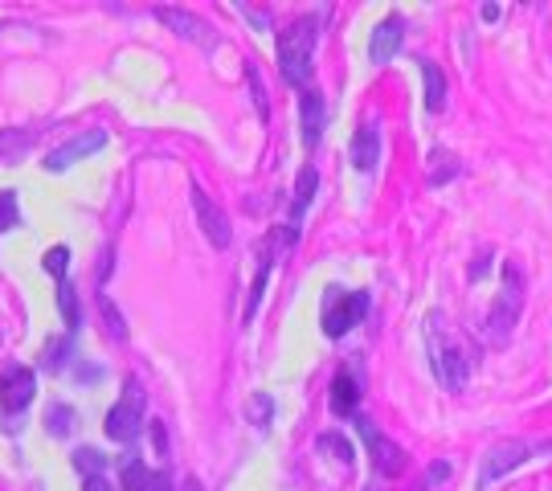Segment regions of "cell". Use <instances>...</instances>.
<instances>
[{"mask_svg": "<svg viewBox=\"0 0 552 491\" xmlns=\"http://www.w3.org/2000/svg\"><path fill=\"white\" fill-rule=\"evenodd\" d=\"M426 348H429V365H434L438 385L450 389V393H458L462 385H467V376H470V356H467V348H462V340L446 336L442 311H434L429 324H426Z\"/></svg>", "mask_w": 552, "mask_h": 491, "instance_id": "obj_1", "label": "cell"}, {"mask_svg": "<svg viewBox=\"0 0 552 491\" xmlns=\"http://www.w3.org/2000/svg\"><path fill=\"white\" fill-rule=\"evenodd\" d=\"M311 54H315V16H295V21L279 33V70L291 86L307 90Z\"/></svg>", "mask_w": 552, "mask_h": 491, "instance_id": "obj_2", "label": "cell"}, {"mask_svg": "<svg viewBox=\"0 0 552 491\" xmlns=\"http://www.w3.org/2000/svg\"><path fill=\"white\" fill-rule=\"evenodd\" d=\"M143 409H148V401H143L140 381L132 376V381L123 385V397L111 406L107 422H103L107 438L111 442H135V438H140V430H143Z\"/></svg>", "mask_w": 552, "mask_h": 491, "instance_id": "obj_3", "label": "cell"}, {"mask_svg": "<svg viewBox=\"0 0 552 491\" xmlns=\"http://www.w3.org/2000/svg\"><path fill=\"white\" fill-rule=\"evenodd\" d=\"M356 430L364 434V442H369V455H372V466H377V475H401L405 471V450L397 446L393 438H385V434L372 426V417H364V414H356Z\"/></svg>", "mask_w": 552, "mask_h": 491, "instance_id": "obj_4", "label": "cell"}, {"mask_svg": "<svg viewBox=\"0 0 552 491\" xmlns=\"http://www.w3.org/2000/svg\"><path fill=\"white\" fill-rule=\"evenodd\" d=\"M536 450L540 446H527V442H499V446H491L483 455V466H478V483H495V479H503V475H511L519 463H527Z\"/></svg>", "mask_w": 552, "mask_h": 491, "instance_id": "obj_5", "label": "cell"}, {"mask_svg": "<svg viewBox=\"0 0 552 491\" xmlns=\"http://www.w3.org/2000/svg\"><path fill=\"white\" fill-rule=\"evenodd\" d=\"M364 311H369V291L344 295V303H331V299H328V311H323V336L340 340L344 332H352V327L360 324Z\"/></svg>", "mask_w": 552, "mask_h": 491, "instance_id": "obj_6", "label": "cell"}, {"mask_svg": "<svg viewBox=\"0 0 552 491\" xmlns=\"http://www.w3.org/2000/svg\"><path fill=\"white\" fill-rule=\"evenodd\" d=\"M503 295H499V303H495V316H491V332L495 336H503V332H511V324H516V316H519V299H524V283H519V270H516V262H508L503 266Z\"/></svg>", "mask_w": 552, "mask_h": 491, "instance_id": "obj_7", "label": "cell"}, {"mask_svg": "<svg viewBox=\"0 0 552 491\" xmlns=\"http://www.w3.org/2000/svg\"><path fill=\"white\" fill-rule=\"evenodd\" d=\"M192 209H197V221L201 229H205V237L213 242V250H225L230 246V221H225V213L217 209V201H209V193L201 185H192Z\"/></svg>", "mask_w": 552, "mask_h": 491, "instance_id": "obj_8", "label": "cell"}, {"mask_svg": "<svg viewBox=\"0 0 552 491\" xmlns=\"http://www.w3.org/2000/svg\"><path fill=\"white\" fill-rule=\"evenodd\" d=\"M99 147H107V131H83V135H74L70 144H62L58 152L45 155V172H66L74 160H83V155H94Z\"/></svg>", "mask_w": 552, "mask_h": 491, "instance_id": "obj_9", "label": "cell"}, {"mask_svg": "<svg viewBox=\"0 0 552 491\" xmlns=\"http://www.w3.org/2000/svg\"><path fill=\"white\" fill-rule=\"evenodd\" d=\"M34 393H37V376L29 373V368H9V373H0V409L17 414V409H25L29 401H34Z\"/></svg>", "mask_w": 552, "mask_h": 491, "instance_id": "obj_10", "label": "cell"}, {"mask_svg": "<svg viewBox=\"0 0 552 491\" xmlns=\"http://www.w3.org/2000/svg\"><path fill=\"white\" fill-rule=\"evenodd\" d=\"M401 41H405V21L401 16H385V21L372 29V37H369V57H372V65H385L389 57L401 49Z\"/></svg>", "mask_w": 552, "mask_h": 491, "instance_id": "obj_11", "label": "cell"}, {"mask_svg": "<svg viewBox=\"0 0 552 491\" xmlns=\"http://www.w3.org/2000/svg\"><path fill=\"white\" fill-rule=\"evenodd\" d=\"M299 111H303V144L315 147L323 139V123H328V115H323V95L320 90H303L299 95Z\"/></svg>", "mask_w": 552, "mask_h": 491, "instance_id": "obj_12", "label": "cell"}, {"mask_svg": "<svg viewBox=\"0 0 552 491\" xmlns=\"http://www.w3.org/2000/svg\"><path fill=\"white\" fill-rule=\"evenodd\" d=\"M356 406H360V381H356L352 373H344V368H340L336 381H331V414L356 417V414H360Z\"/></svg>", "mask_w": 552, "mask_h": 491, "instance_id": "obj_13", "label": "cell"}, {"mask_svg": "<svg viewBox=\"0 0 552 491\" xmlns=\"http://www.w3.org/2000/svg\"><path fill=\"white\" fill-rule=\"evenodd\" d=\"M377 155H380L377 127H360V131L352 135V144H348V160H352V168L372 172V168H377Z\"/></svg>", "mask_w": 552, "mask_h": 491, "instance_id": "obj_14", "label": "cell"}, {"mask_svg": "<svg viewBox=\"0 0 552 491\" xmlns=\"http://www.w3.org/2000/svg\"><path fill=\"white\" fill-rule=\"evenodd\" d=\"M160 21L168 25V29H176L181 37H192V41H201V45H213V33L205 29V25L197 21L192 13H184V8H160Z\"/></svg>", "mask_w": 552, "mask_h": 491, "instance_id": "obj_15", "label": "cell"}, {"mask_svg": "<svg viewBox=\"0 0 552 491\" xmlns=\"http://www.w3.org/2000/svg\"><path fill=\"white\" fill-rule=\"evenodd\" d=\"M421 74H426V111L438 115L446 106V74L438 62H421Z\"/></svg>", "mask_w": 552, "mask_h": 491, "instance_id": "obj_16", "label": "cell"}, {"mask_svg": "<svg viewBox=\"0 0 552 491\" xmlns=\"http://www.w3.org/2000/svg\"><path fill=\"white\" fill-rule=\"evenodd\" d=\"M315 188H320V172L307 164V168L299 172V180H295V205H291V221H303V209L311 205Z\"/></svg>", "mask_w": 552, "mask_h": 491, "instance_id": "obj_17", "label": "cell"}, {"mask_svg": "<svg viewBox=\"0 0 552 491\" xmlns=\"http://www.w3.org/2000/svg\"><path fill=\"white\" fill-rule=\"evenodd\" d=\"M271 262H274L271 246H258V275H254V291H250V299H246V324L254 319L258 299H262V291H266V278H271Z\"/></svg>", "mask_w": 552, "mask_h": 491, "instance_id": "obj_18", "label": "cell"}, {"mask_svg": "<svg viewBox=\"0 0 552 491\" xmlns=\"http://www.w3.org/2000/svg\"><path fill=\"white\" fill-rule=\"evenodd\" d=\"M58 307H62V319H66L70 332H78L83 327V307H78V295H74L70 278H58Z\"/></svg>", "mask_w": 552, "mask_h": 491, "instance_id": "obj_19", "label": "cell"}, {"mask_svg": "<svg viewBox=\"0 0 552 491\" xmlns=\"http://www.w3.org/2000/svg\"><path fill=\"white\" fill-rule=\"evenodd\" d=\"M70 352H74V340H70V336H50V340H45V352H42V365L50 368V373H58Z\"/></svg>", "mask_w": 552, "mask_h": 491, "instance_id": "obj_20", "label": "cell"}, {"mask_svg": "<svg viewBox=\"0 0 552 491\" xmlns=\"http://www.w3.org/2000/svg\"><path fill=\"white\" fill-rule=\"evenodd\" d=\"M29 147V131H0V160H21Z\"/></svg>", "mask_w": 552, "mask_h": 491, "instance_id": "obj_21", "label": "cell"}, {"mask_svg": "<svg viewBox=\"0 0 552 491\" xmlns=\"http://www.w3.org/2000/svg\"><path fill=\"white\" fill-rule=\"evenodd\" d=\"M45 430H50L54 438H70V430H74V409H70V406H54L50 417H45Z\"/></svg>", "mask_w": 552, "mask_h": 491, "instance_id": "obj_22", "label": "cell"}, {"mask_svg": "<svg viewBox=\"0 0 552 491\" xmlns=\"http://www.w3.org/2000/svg\"><path fill=\"white\" fill-rule=\"evenodd\" d=\"M152 475H156V471H148L143 463H127L123 466V491H148Z\"/></svg>", "mask_w": 552, "mask_h": 491, "instance_id": "obj_23", "label": "cell"}, {"mask_svg": "<svg viewBox=\"0 0 552 491\" xmlns=\"http://www.w3.org/2000/svg\"><path fill=\"white\" fill-rule=\"evenodd\" d=\"M271 409H274V397H271V393H254V397L246 401V417H250L254 426H266V422H271Z\"/></svg>", "mask_w": 552, "mask_h": 491, "instance_id": "obj_24", "label": "cell"}, {"mask_svg": "<svg viewBox=\"0 0 552 491\" xmlns=\"http://www.w3.org/2000/svg\"><path fill=\"white\" fill-rule=\"evenodd\" d=\"M21 221V209H17V193L13 188H0V234L13 229Z\"/></svg>", "mask_w": 552, "mask_h": 491, "instance_id": "obj_25", "label": "cell"}, {"mask_svg": "<svg viewBox=\"0 0 552 491\" xmlns=\"http://www.w3.org/2000/svg\"><path fill=\"white\" fill-rule=\"evenodd\" d=\"M74 466H78L83 475H103V466H107V455H99V450L83 446V450H74Z\"/></svg>", "mask_w": 552, "mask_h": 491, "instance_id": "obj_26", "label": "cell"}, {"mask_svg": "<svg viewBox=\"0 0 552 491\" xmlns=\"http://www.w3.org/2000/svg\"><path fill=\"white\" fill-rule=\"evenodd\" d=\"M42 266L50 270L54 278H66V266H70V246H50V254L42 258Z\"/></svg>", "mask_w": 552, "mask_h": 491, "instance_id": "obj_27", "label": "cell"}, {"mask_svg": "<svg viewBox=\"0 0 552 491\" xmlns=\"http://www.w3.org/2000/svg\"><path fill=\"white\" fill-rule=\"evenodd\" d=\"M320 446L323 450H328V455L331 458H340V463H352V446H348V438H340V434H323V438H320Z\"/></svg>", "mask_w": 552, "mask_h": 491, "instance_id": "obj_28", "label": "cell"}, {"mask_svg": "<svg viewBox=\"0 0 552 491\" xmlns=\"http://www.w3.org/2000/svg\"><path fill=\"white\" fill-rule=\"evenodd\" d=\"M454 172H458V160H454V155H450L446 164L434 160V164H429V185H446V180H450Z\"/></svg>", "mask_w": 552, "mask_h": 491, "instance_id": "obj_29", "label": "cell"}, {"mask_svg": "<svg viewBox=\"0 0 552 491\" xmlns=\"http://www.w3.org/2000/svg\"><path fill=\"white\" fill-rule=\"evenodd\" d=\"M246 78H250V90H254V106H258V115L266 119V95H262V82H258V65H246Z\"/></svg>", "mask_w": 552, "mask_h": 491, "instance_id": "obj_30", "label": "cell"}, {"mask_svg": "<svg viewBox=\"0 0 552 491\" xmlns=\"http://www.w3.org/2000/svg\"><path fill=\"white\" fill-rule=\"evenodd\" d=\"M291 242H295V225H287V229H274L271 234V254H279V250H291Z\"/></svg>", "mask_w": 552, "mask_h": 491, "instance_id": "obj_31", "label": "cell"}, {"mask_svg": "<svg viewBox=\"0 0 552 491\" xmlns=\"http://www.w3.org/2000/svg\"><path fill=\"white\" fill-rule=\"evenodd\" d=\"M446 479H450V463H429L421 487H438V483H446Z\"/></svg>", "mask_w": 552, "mask_h": 491, "instance_id": "obj_32", "label": "cell"}, {"mask_svg": "<svg viewBox=\"0 0 552 491\" xmlns=\"http://www.w3.org/2000/svg\"><path fill=\"white\" fill-rule=\"evenodd\" d=\"M103 311H107V327L119 336V340H123V336H127V327H123V319H119V311L111 307V299H103Z\"/></svg>", "mask_w": 552, "mask_h": 491, "instance_id": "obj_33", "label": "cell"}, {"mask_svg": "<svg viewBox=\"0 0 552 491\" xmlns=\"http://www.w3.org/2000/svg\"><path fill=\"white\" fill-rule=\"evenodd\" d=\"M152 430V446L160 450V455H168V434H164V422H148Z\"/></svg>", "mask_w": 552, "mask_h": 491, "instance_id": "obj_34", "label": "cell"}, {"mask_svg": "<svg viewBox=\"0 0 552 491\" xmlns=\"http://www.w3.org/2000/svg\"><path fill=\"white\" fill-rule=\"evenodd\" d=\"M83 491H115V487L107 483V475H86V479H83Z\"/></svg>", "mask_w": 552, "mask_h": 491, "instance_id": "obj_35", "label": "cell"}, {"mask_svg": "<svg viewBox=\"0 0 552 491\" xmlns=\"http://www.w3.org/2000/svg\"><path fill=\"white\" fill-rule=\"evenodd\" d=\"M148 491H172V479H168L164 471H156V475H152V487Z\"/></svg>", "mask_w": 552, "mask_h": 491, "instance_id": "obj_36", "label": "cell"}, {"mask_svg": "<svg viewBox=\"0 0 552 491\" xmlns=\"http://www.w3.org/2000/svg\"><path fill=\"white\" fill-rule=\"evenodd\" d=\"M483 21H499V5H483Z\"/></svg>", "mask_w": 552, "mask_h": 491, "instance_id": "obj_37", "label": "cell"}, {"mask_svg": "<svg viewBox=\"0 0 552 491\" xmlns=\"http://www.w3.org/2000/svg\"><path fill=\"white\" fill-rule=\"evenodd\" d=\"M364 491H377V487H364Z\"/></svg>", "mask_w": 552, "mask_h": 491, "instance_id": "obj_38", "label": "cell"}]
</instances>
